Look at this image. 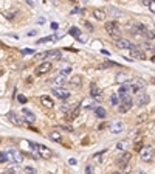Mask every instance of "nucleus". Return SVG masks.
Wrapping results in <instances>:
<instances>
[{
  "label": "nucleus",
  "instance_id": "nucleus-11",
  "mask_svg": "<svg viewBox=\"0 0 155 174\" xmlns=\"http://www.w3.org/2000/svg\"><path fill=\"white\" fill-rule=\"evenodd\" d=\"M130 81H132V75H129V73H126V72L116 75V83H119L121 86H122V84H129Z\"/></svg>",
  "mask_w": 155,
  "mask_h": 174
},
{
  "label": "nucleus",
  "instance_id": "nucleus-18",
  "mask_svg": "<svg viewBox=\"0 0 155 174\" xmlns=\"http://www.w3.org/2000/svg\"><path fill=\"white\" fill-rule=\"evenodd\" d=\"M116 47L118 48H121V50H130V47L133 45V44L130 42V41H127V39H124V38H121L119 41H116Z\"/></svg>",
  "mask_w": 155,
  "mask_h": 174
},
{
  "label": "nucleus",
  "instance_id": "nucleus-28",
  "mask_svg": "<svg viewBox=\"0 0 155 174\" xmlns=\"http://www.w3.org/2000/svg\"><path fill=\"white\" fill-rule=\"evenodd\" d=\"M93 16H95L98 20H104L106 13H104V11H101V9H95V11H93Z\"/></svg>",
  "mask_w": 155,
  "mask_h": 174
},
{
  "label": "nucleus",
  "instance_id": "nucleus-37",
  "mask_svg": "<svg viewBox=\"0 0 155 174\" xmlns=\"http://www.w3.org/2000/svg\"><path fill=\"white\" fill-rule=\"evenodd\" d=\"M141 149H143V141L135 143V151H141Z\"/></svg>",
  "mask_w": 155,
  "mask_h": 174
},
{
  "label": "nucleus",
  "instance_id": "nucleus-3",
  "mask_svg": "<svg viewBox=\"0 0 155 174\" xmlns=\"http://www.w3.org/2000/svg\"><path fill=\"white\" fill-rule=\"evenodd\" d=\"M6 156H8V162H14V163H22L23 162V154L19 149L9 148L6 151Z\"/></svg>",
  "mask_w": 155,
  "mask_h": 174
},
{
  "label": "nucleus",
  "instance_id": "nucleus-44",
  "mask_svg": "<svg viewBox=\"0 0 155 174\" xmlns=\"http://www.w3.org/2000/svg\"><path fill=\"white\" fill-rule=\"evenodd\" d=\"M124 146H126V145H124V143H122V141H121V143H118V145H116V148H118V149H119V151H122V148H124Z\"/></svg>",
  "mask_w": 155,
  "mask_h": 174
},
{
  "label": "nucleus",
  "instance_id": "nucleus-2",
  "mask_svg": "<svg viewBox=\"0 0 155 174\" xmlns=\"http://www.w3.org/2000/svg\"><path fill=\"white\" fill-rule=\"evenodd\" d=\"M130 33H132L133 38H146V39H148L149 30H148L143 23H133V27L130 28Z\"/></svg>",
  "mask_w": 155,
  "mask_h": 174
},
{
  "label": "nucleus",
  "instance_id": "nucleus-32",
  "mask_svg": "<svg viewBox=\"0 0 155 174\" xmlns=\"http://www.w3.org/2000/svg\"><path fill=\"white\" fill-rule=\"evenodd\" d=\"M144 48H146V50H149V51H152V53H155V45H152V44L146 42V44H144Z\"/></svg>",
  "mask_w": 155,
  "mask_h": 174
},
{
  "label": "nucleus",
  "instance_id": "nucleus-16",
  "mask_svg": "<svg viewBox=\"0 0 155 174\" xmlns=\"http://www.w3.org/2000/svg\"><path fill=\"white\" fill-rule=\"evenodd\" d=\"M40 104H42L43 107H47V109H53L54 101H53L48 95H42V96H40Z\"/></svg>",
  "mask_w": 155,
  "mask_h": 174
},
{
  "label": "nucleus",
  "instance_id": "nucleus-17",
  "mask_svg": "<svg viewBox=\"0 0 155 174\" xmlns=\"http://www.w3.org/2000/svg\"><path fill=\"white\" fill-rule=\"evenodd\" d=\"M22 117H23V120L28 121V123H34V121H36V115H34L30 109H23V110H22Z\"/></svg>",
  "mask_w": 155,
  "mask_h": 174
},
{
  "label": "nucleus",
  "instance_id": "nucleus-9",
  "mask_svg": "<svg viewBox=\"0 0 155 174\" xmlns=\"http://www.w3.org/2000/svg\"><path fill=\"white\" fill-rule=\"evenodd\" d=\"M90 95H92V98H93L95 101H101V100H102V92H101V89L96 86V84H92V87H90Z\"/></svg>",
  "mask_w": 155,
  "mask_h": 174
},
{
  "label": "nucleus",
  "instance_id": "nucleus-1",
  "mask_svg": "<svg viewBox=\"0 0 155 174\" xmlns=\"http://www.w3.org/2000/svg\"><path fill=\"white\" fill-rule=\"evenodd\" d=\"M106 31L109 33V36H112V38L115 39V42L121 39V28H119V23H118L116 20L106 22Z\"/></svg>",
  "mask_w": 155,
  "mask_h": 174
},
{
  "label": "nucleus",
  "instance_id": "nucleus-26",
  "mask_svg": "<svg viewBox=\"0 0 155 174\" xmlns=\"http://www.w3.org/2000/svg\"><path fill=\"white\" fill-rule=\"evenodd\" d=\"M129 90H130V84H122V86L119 87V95L121 96H127Z\"/></svg>",
  "mask_w": 155,
  "mask_h": 174
},
{
  "label": "nucleus",
  "instance_id": "nucleus-47",
  "mask_svg": "<svg viewBox=\"0 0 155 174\" xmlns=\"http://www.w3.org/2000/svg\"><path fill=\"white\" fill-rule=\"evenodd\" d=\"M135 174H146V171H143V170H138Z\"/></svg>",
  "mask_w": 155,
  "mask_h": 174
},
{
  "label": "nucleus",
  "instance_id": "nucleus-8",
  "mask_svg": "<svg viewBox=\"0 0 155 174\" xmlns=\"http://www.w3.org/2000/svg\"><path fill=\"white\" fill-rule=\"evenodd\" d=\"M130 159H132V154L130 152H124L119 159H118V162H116V165L119 166V168H126L127 165H129V162H130Z\"/></svg>",
  "mask_w": 155,
  "mask_h": 174
},
{
  "label": "nucleus",
  "instance_id": "nucleus-40",
  "mask_svg": "<svg viewBox=\"0 0 155 174\" xmlns=\"http://www.w3.org/2000/svg\"><path fill=\"white\" fill-rule=\"evenodd\" d=\"M82 107H87V109H92V104H90L88 101H84V103H82Z\"/></svg>",
  "mask_w": 155,
  "mask_h": 174
},
{
  "label": "nucleus",
  "instance_id": "nucleus-42",
  "mask_svg": "<svg viewBox=\"0 0 155 174\" xmlns=\"http://www.w3.org/2000/svg\"><path fill=\"white\" fill-rule=\"evenodd\" d=\"M146 118H148V115H141V117H140V118L137 120V123H141V121H144Z\"/></svg>",
  "mask_w": 155,
  "mask_h": 174
},
{
  "label": "nucleus",
  "instance_id": "nucleus-31",
  "mask_svg": "<svg viewBox=\"0 0 155 174\" xmlns=\"http://www.w3.org/2000/svg\"><path fill=\"white\" fill-rule=\"evenodd\" d=\"M8 162V156L6 152H0V163H6Z\"/></svg>",
  "mask_w": 155,
  "mask_h": 174
},
{
  "label": "nucleus",
  "instance_id": "nucleus-19",
  "mask_svg": "<svg viewBox=\"0 0 155 174\" xmlns=\"http://www.w3.org/2000/svg\"><path fill=\"white\" fill-rule=\"evenodd\" d=\"M48 138L51 141H54V143H62V134H59L58 130H51L48 134Z\"/></svg>",
  "mask_w": 155,
  "mask_h": 174
},
{
  "label": "nucleus",
  "instance_id": "nucleus-45",
  "mask_svg": "<svg viewBox=\"0 0 155 174\" xmlns=\"http://www.w3.org/2000/svg\"><path fill=\"white\" fill-rule=\"evenodd\" d=\"M68 163H70V165H76L78 160H76V159H70V160H68Z\"/></svg>",
  "mask_w": 155,
  "mask_h": 174
},
{
  "label": "nucleus",
  "instance_id": "nucleus-7",
  "mask_svg": "<svg viewBox=\"0 0 155 174\" xmlns=\"http://www.w3.org/2000/svg\"><path fill=\"white\" fill-rule=\"evenodd\" d=\"M53 69V65H51V62H42V64H39L38 69H36V75L40 76V75H45V73H48L50 70Z\"/></svg>",
  "mask_w": 155,
  "mask_h": 174
},
{
  "label": "nucleus",
  "instance_id": "nucleus-10",
  "mask_svg": "<svg viewBox=\"0 0 155 174\" xmlns=\"http://www.w3.org/2000/svg\"><path fill=\"white\" fill-rule=\"evenodd\" d=\"M47 53V62H51V61H58V59H61L62 58V53L61 51H58V50H50V51H45Z\"/></svg>",
  "mask_w": 155,
  "mask_h": 174
},
{
  "label": "nucleus",
  "instance_id": "nucleus-25",
  "mask_svg": "<svg viewBox=\"0 0 155 174\" xmlns=\"http://www.w3.org/2000/svg\"><path fill=\"white\" fill-rule=\"evenodd\" d=\"M56 39H59V36H47V38H43V39H39L38 44L40 45V44H47V42H53V41H56Z\"/></svg>",
  "mask_w": 155,
  "mask_h": 174
},
{
  "label": "nucleus",
  "instance_id": "nucleus-23",
  "mask_svg": "<svg viewBox=\"0 0 155 174\" xmlns=\"http://www.w3.org/2000/svg\"><path fill=\"white\" fill-rule=\"evenodd\" d=\"M65 81H67V78H65L64 75H58V76L53 79V84H56V86H62V84H65Z\"/></svg>",
  "mask_w": 155,
  "mask_h": 174
},
{
  "label": "nucleus",
  "instance_id": "nucleus-21",
  "mask_svg": "<svg viewBox=\"0 0 155 174\" xmlns=\"http://www.w3.org/2000/svg\"><path fill=\"white\" fill-rule=\"evenodd\" d=\"M130 89H132L135 93H138V92H141V90L144 89V83H143V81H135V83L130 86Z\"/></svg>",
  "mask_w": 155,
  "mask_h": 174
},
{
  "label": "nucleus",
  "instance_id": "nucleus-33",
  "mask_svg": "<svg viewBox=\"0 0 155 174\" xmlns=\"http://www.w3.org/2000/svg\"><path fill=\"white\" fill-rule=\"evenodd\" d=\"M17 101L22 103V104H25V103H27V96H23V95H17Z\"/></svg>",
  "mask_w": 155,
  "mask_h": 174
},
{
  "label": "nucleus",
  "instance_id": "nucleus-22",
  "mask_svg": "<svg viewBox=\"0 0 155 174\" xmlns=\"http://www.w3.org/2000/svg\"><path fill=\"white\" fill-rule=\"evenodd\" d=\"M70 84L75 87H81V84H82V76H81V75H75V76L70 79Z\"/></svg>",
  "mask_w": 155,
  "mask_h": 174
},
{
  "label": "nucleus",
  "instance_id": "nucleus-34",
  "mask_svg": "<svg viewBox=\"0 0 155 174\" xmlns=\"http://www.w3.org/2000/svg\"><path fill=\"white\" fill-rule=\"evenodd\" d=\"M85 174H93V165L92 163L85 166Z\"/></svg>",
  "mask_w": 155,
  "mask_h": 174
},
{
  "label": "nucleus",
  "instance_id": "nucleus-29",
  "mask_svg": "<svg viewBox=\"0 0 155 174\" xmlns=\"http://www.w3.org/2000/svg\"><path fill=\"white\" fill-rule=\"evenodd\" d=\"M109 101H110V104H112V106H116V104H119V100H118V95H112Z\"/></svg>",
  "mask_w": 155,
  "mask_h": 174
},
{
  "label": "nucleus",
  "instance_id": "nucleus-12",
  "mask_svg": "<svg viewBox=\"0 0 155 174\" xmlns=\"http://www.w3.org/2000/svg\"><path fill=\"white\" fill-rule=\"evenodd\" d=\"M53 93H54L59 100H68V98H70V92H68V90H64V89H59V87H54V89H53Z\"/></svg>",
  "mask_w": 155,
  "mask_h": 174
},
{
  "label": "nucleus",
  "instance_id": "nucleus-38",
  "mask_svg": "<svg viewBox=\"0 0 155 174\" xmlns=\"http://www.w3.org/2000/svg\"><path fill=\"white\" fill-rule=\"evenodd\" d=\"M112 13H113V16H116V17H119V16H122V13H121L119 9H116V8H112Z\"/></svg>",
  "mask_w": 155,
  "mask_h": 174
},
{
  "label": "nucleus",
  "instance_id": "nucleus-46",
  "mask_svg": "<svg viewBox=\"0 0 155 174\" xmlns=\"http://www.w3.org/2000/svg\"><path fill=\"white\" fill-rule=\"evenodd\" d=\"M34 34H38V31H30L28 33V36H34Z\"/></svg>",
  "mask_w": 155,
  "mask_h": 174
},
{
  "label": "nucleus",
  "instance_id": "nucleus-4",
  "mask_svg": "<svg viewBox=\"0 0 155 174\" xmlns=\"http://www.w3.org/2000/svg\"><path fill=\"white\" fill-rule=\"evenodd\" d=\"M33 148L38 151V156L40 157V159H45V160H48V159L53 156L51 149H50V148H47L45 145H40V143H38V145H33Z\"/></svg>",
  "mask_w": 155,
  "mask_h": 174
},
{
  "label": "nucleus",
  "instance_id": "nucleus-27",
  "mask_svg": "<svg viewBox=\"0 0 155 174\" xmlns=\"http://www.w3.org/2000/svg\"><path fill=\"white\" fill-rule=\"evenodd\" d=\"M78 115H79V109H73V110H70V114H67V120L68 121H72V120H75Z\"/></svg>",
  "mask_w": 155,
  "mask_h": 174
},
{
  "label": "nucleus",
  "instance_id": "nucleus-20",
  "mask_svg": "<svg viewBox=\"0 0 155 174\" xmlns=\"http://www.w3.org/2000/svg\"><path fill=\"white\" fill-rule=\"evenodd\" d=\"M8 120H9L12 125H16V126H22V121L19 120V117H17L14 112H9V114H8Z\"/></svg>",
  "mask_w": 155,
  "mask_h": 174
},
{
  "label": "nucleus",
  "instance_id": "nucleus-35",
  "mask_svg": "<svg viewBox=\"0 0 155 174\" xmlns=\"http://www.w3.org/2000/svg\"><path fill=\"white\" fill-rule=\"evenodd\" d=\"M148 6H149V9H151V11H152V13L155 14V0L149 2V5H148Z\"/></svg>",
  "mask_w": 155,
  "mask_h": 174
},
{
  "label": "nucleus",
  "instance_id": "nucleus-39",
  "mask_svg": "<svg viewBox=\"0 0 155 174\" xmlns=\"http://www.w3.org/2000/svg\"><path fill=\"white\" fill-rule=\"evenodd\" d=\"M70 72H72V69H64V70L61 72V75H64V76H65V75H68Z\"/></svg>",
  "mask_w": 155,
  "mask_h": 174
},
{
  "label": "nucleus",
  "instance_id": "nucleus-36",
  "mask_svg": "<svg viewBox=\"0 0 155 174\" xmlns=\"http://www.w3.org/2000/svg\"><path fill=\"white\" fill-rule=\"evenodd\" d=\"M22 53H23V54H33V53H34V50H31V48H23V50H22Z\"/></svg>",
  "mask_w": 155,
  "mask_h": 174
},
{
  "label": "nucleus",
  "instance_id": "nucleus-14",
  "mask_svg": "<svg viewBox=\"0 0 155 174\" xmlns=\"http://www.w3.org/2000/svg\"><path fill=\"white\" fill-rule=\"evenodd\" d=\"M149 100H151V96L148 95V93H144V92H141L138 96H137V106H146L148 103H149Z\"/></svg>",
  "mask_w": 155,
  "mask_h": 174
},
{
  "label": "nucleus",
  "instance_id": "nucleus-43",
  "mask_svg": "<svg viewBox=\"0 0 155 174\" xmlns=\"http://www.w3.org/2000/svg\"><path fill=\"white\" fill-rule=\"evenodd\" d=\"M51 28H53V30H58V28H59V23H58V22H53V23H51Z\"/></svg>",
  "mask_w": 155,
  "mask_h": 174
},
{
  "label": "nucleus",
  "instance_id": "nucleus-5",
  "mask_svg": "<svg viewBox=\"0 0 155 174\" xmlns=\"http://www.w3.org/2000/svg\"><path fill=\"white\" fill-rule=\"evenodd\" d=\"M132 106H133V101H132V98L127 95V96H122L121 98V103H119V112L121 114H126V112H129L130 109H132Z\"/></svg>",
  "mask_w": 155,
  "mask_h": 174
},
{
  "label": "nucleus",
  "instance_id": "nucleus-41",
  "mask_svg": "<svg viewBox=\"0 0 155 174\" xmlns=\"http://www.w3.org/2000/svg\"><path fill=\"white\" fill-rule=\"evenodd\" d=\"M25 173H30V174H34V173H36V171H34V170H33V168H30V166H27V168H25Z\"/></svg>",
  "mask_w": 155,
  "mask_h": 174
},
{
  "label": "nucleus",
  "instance_id": "nucleus-49",
  "mask_svg": "<svg viewBox=\"0 0 155 174\" xmlns=\"http://www.w3.org/2000/svg\"><path fill=\"white\" fill-rule=\"evenodd\" d=\"M113 174H122V173H113Z\"/></svg>",
  "mask_w": 155,
  "mask_h": 174
},
{
  "label": "nucleus",
  "instance_id": "nucleus-48",
  "mask_svg": "<svg viewBox=\"0 0 155 174\" xmlns=\"http://www.w3.org/2000/svg\"><path fill=\"white\" fill-rule=\"evenodd\" d=\"M2 174H16L14 171H5V173H2Z\"/></svg>",
  "mask_w": 155,
  "mask_h": 174
},
{
  "label": "nucleus",
  "instance_id": "nucleus-15",
  "mask_svg": "<svg viewBox=\"0 0 155 174\" xmlns=\"http://www.w3.org/2000/svg\"><path fill=\"white\" fill-rule=\"evenodd\" d=\"M130 54H132V58H135V59H144V58H146L144 53H143L137 45H132V47H130Z\"/></svg>",
  "mask_w": 155,
  "mask_h": 174
},
{
  "label": "nucleus",
  "instance_id": "nucleus-6",
  "mask_svg": "<svg viewBox=\"0 0 155 174\" xmlns=\"http://www.w3.org/2000/svg\"><path fill=\"white\" fill-rule=\"evenodd\" d=\"M140 157L143 162H151L154 159V148L152 146H143V149L140 151Z\"/></svg>",
  "mask_w": 155,
  "mask_h": 174
},
{
  "label": "nucleus",
  "instance_id": "nucleus-24",
  "mask_svg": "<svg viewBox=\"0 0 155 174\" xmlns=\"http://www.w3.org/2000/svg\"><path fill=\"white\" fill-rule=\"evenodd\" d=\"M95 114H96V117H99V118H106V117H107V112H106L104 107H95Z\"/></svg>",
  "mask_w": 155,
  "mask_h": 174
},
{
  "label": "nucleus",
  "instance_id": "nucleus-13",
  "mask_svg": "<svg viewBox=\"0 0 155 174\" xmlns=\"http://www.w3.org/2000/svg\"><path fill=\"white\" fill-rule=\"evenodd\" d=\"M124 123L122 121H115V123H112L110 126H109V129H110V132L112 134H121L122 130H124Z\"/></svg>",
  "mask_w": 155,
  "mask_h": 174
},
{
  "label": "nucleus",
  "instance_id": "nucleus-30",
  "mask_svg": "<svg viewBox=\"0 0 155 174\" xmlns=\"http://www.w3.org/2000/svg\"><path fill=\"white\" fill-rule=\"evenodd\" d=\"M70 34H72V36H76V38H81L79 28H72V30H70Z\"/></svg>",
  "mask_w": 155,
  "mask_h": 174
}]
</instances>
